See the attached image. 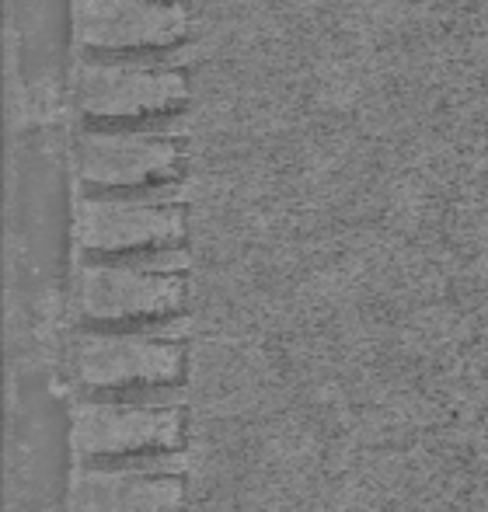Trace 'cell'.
Listing matches in <instances>:
<instances>
[{
    "mask_svg": "<svg viewBox=\"0 0 488 512\" xmlns=\"http://www.w3.org/2000/svg\"><path fill=\"white\" fill-rule=\"evenodd\" d=\"M189 74L150 53H84L74 67V102L88 122H140L175 112Z\"/></svg>",
    "mask_w": 488,
    "mask_h": 512,
    "instance_id": "2",
    "label": "cell"
},
{
    "mask_svg": "<svg viewBox=\"0 0 488 512\" xmlns=\"http://www.w3.org/2000/svg\"><path fill=\"white\" fill-rule=\"evenodd\" d=\"M182 157L175 133L133 122H91L74 147L77 175L95 192L168 185L182 168Z\"/></svg>",
    "mask_w": 488,
    "mask_h": 512,
    "instance_id": "5",
    "label": "cell"
},
{
    "mask_svg": "<svg viewBox=\"0 0 488 512\" xmlns=\"http://www.w3.org/2000/svg\"><path fill=\"white\" fill-rule=\"evenodd\" d=\"M182 506V474L150 471L129 457L91 460L70 485L74 512H182Z\"/></svg>",
    "mask_w": 488,
    "mask_h": 512,
    "instance_id": "8",
    "label": "cell"
},
{
    "mask_svg": "<svg viewBox=\"0 0 488 512\" xmlns=\"http://www.w3.org/2000/svg\"><path fill=\"white\" fill-rule=\"evenodd\" d=\"M189 255L154 248L140 255H95L77 276V307L95 324H147L185 307Z\"/></svg>",
    "mask_w": 488,
    "mask_h": 512,
    "instance_id": "1",
    "label": "cell"
},
{
    "mask_svg": "<svg viewBox=\"0 0 488 512\" xmlns=\"http://www.w3.org/2000/svg\"><path fill=\"white\" fill-rule=\"evenodd\" d=\"M185 324L168 328H91L77 338V377L91 391H140V387L175 384L185 370V349L175 342Z\"/></svg>",
    "mask_w": 488,
    "mask_h": 512,
    "instance_id": "4",
    "label": "cell"
},
{
    "mask_svg": "<svg viewBox=\"0 0 488 512\" xmlns=\"http://www.w3.org/2000/svg\"><path fill=\"white\" fill-rule=\"evenodd\" d=\"M185 0H77L84 53H161L189 35Z\"/></svg>",
    "mask_w": 488,
    "mask_h": 512,
    "instance_id": "6",
    "label": "cell"
},
{
    "mask_svg": "<svg viewBox=\"0 0 488 512\" xmlns=\"http://www.w3.org/2000/svg\"><path fill=\"white\" fill-rule=\"evenodd\" d=\"M182 439V408L154 401H84L74 411V446L88 460L175 450Z\"/></svg>",
    "mask_w": 488,
    "mask_h": 512,
    "instance_id": "7",
    "label": "cell"
},
{
    "mask_svg": "<svg viewBox=\"0 0 488 512\" xmlns=\"http://www.w3.org/2000/svg\"><path fill=\"white\" fill-rule=\"evenodd\" d=\"M185 237V206L171 185L109 189L81 199L77 241L91 255H140L154 248H178Z\"/></svg>",
    "mask_w": 488,
    "mask_h": 512,
    "instance_id": "3",
    "label": "cell"
}]
</instances>
